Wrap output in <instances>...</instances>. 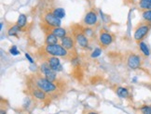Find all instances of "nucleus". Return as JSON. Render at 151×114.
Masks as SVG:
<instances>
[{
  "mask_svg": "<svg viewBox=\"0 0 151 114\" xmlns=\"http://www.w3.org/2000/svg\"><path fill=\"white\" fill-rule=\"evenodd\" d=\"M36 85L40 88L41 90H43L46 94H53L57 91V86L53 84V82H50L47 78L44 77H37L36 79Z\"/></svg>",
  "mask_w": 151,
  "mask_h": 114,
  "instance_id": "f257e3e1",
  "label": "nucleus"
},
{
  "mask_svg": "<svg viewBox=\"0 0 151 114\" xmlns=\"http://www.w3.org/2000/svg\"><path fill=\"white\" fill-rule=\"evenodd\" d=\"M151 29V23L150 22H143V23H140L136 28H135V32L134 35H133V37H134V40L136 42H141L143 41V39L147 36V35L148 33V32Z\"/></svg>",
  "mask_w": 151,
  "mask_h": 114,
  "instance_id": "f03ea898",
  "label": "nucleus"
},
{
  "mask_svg": "<svg viewBox=\"0 0 151 114\" xmlns=\"http://www.w3.org/2000/svg\"><path fill=\"white\" fill-rule=\"evenodd\" d=\"M45 51L48 55L53 56V57H62L65 58L68 55V50L65 49L62 45H46Z\"/></svg>",
  "mask_w": 151,
  "mask_h": 114,
  "instance_id": "7ed1b4c3",
  "label": "nucleus"
},
{
  "mask_svg": "<svg viewBox=\"0 0 151 114\" xmlns=\"http://www.w3.org/2000/svg\"><path fill=\"white\" fill-rule=\"evenodd\" d=\"M43 21L48 27L55 28V27H61L62 21L61 19L57 18L56 16L53 15L52 12H47L43 16Z\"/></svg>",
  "mask_w": 151,
  "mask_h": 114,
  "instance_id": "20e7f679",
  "label": "nucleus"
},
{
  "mask_svg": "<svg viewBox=\"0 0 151 114\" xmlns=\"http://www.w3.org/2000/svg\"><path fill=\"white\" fill-rule=\"evenodd\" d=\"M40 72H41V73H43V74H45V78H47L49 81L50 82L56 81V79H57L56 72L51 69L48 61L41 64V66H40Z\"/></svg>",
  "mask_w": 151,
  "mask_h": 114,
  "instance_id": "39448f33",
  "label": "nucleus"
},
{
  "mask_svg": "<svg viewBox=\"0 0 151 114\" xmlns=\"http://www.w3.org/2000/svg\"><path fill=\"white\" fill-rule=\"evenodd\" d=\"M141 62V57L134 53L130 54L129 57L127 58V65L132 70H136L138 68H140Z\"/></svg>",
  "mask_w": 151,
  "mask_h": 114,
  "instance_id": "423d86ee",
  "label": "nucleus"
},
{
  "mask_svg": "<svg viewBox=\"0 0 151 114\" xmlns=\"http://www.w3.org/2000/svg\"><path fill=\"white\" fill-rule=\"evenodd\" d=\"M74 36H75V40H76V43H77L80 47L82 48H86L88 47L89 45V38L85 35V33L81 31H77L74 33Z\"/></svg>",
  "mask_w": 151,
  "mask_h": 114,
  "instance_id": "0eeeda50",
  "label": "nucleus"
},
{
  "mask_svg": "<svg viewBox=\"0 0 151 114\" xmlns=\"http://www.w3.org/2000/svg\"><path fill=\"white\" fill-rule=\"evenodd\" d=\"M114 40V36L107 31L102 30L99 35V42L103 47H106L109 45H111Z\"/></svg>",
  "mask_w": 151,
  "mask_h": 114,
  "instance_id": "6e6552de",
  "label": "nucleus"
},
{
  "mask_svg": "<svg viewBox=\"0 0 151 114\" xmlns=\"http://www.w3.org/2000/svg\"><path fill=\"white\" fill-rule=\"evenodd\" d=\"M97 21H98V17L97 14L95 13V11L93 10H91L89 12H87L84 19H83V22L84 24L87 26H94L97 23Z\"/></svg>",
  "mask_w": 151,
  "mask_h": 114,
  "instance_id": "1a4fd4ad",
  "label": "nucleus"
},
{
  "mask_svg": "<svg viewBox=\"0 0 151 114\" xmlns=\"http://www.w3.org/2000/svg\"><path fill=\"white\" fill-rule=\"evenodd\" d=\"M48 62L50 66V68L53 71H55L56 72H59L63 71V66L61 64V61L60 59H58V57H49L48 58Z\"/></svg>",
  "mask_w": 151,
  "mask_h": 114,
  "instance_id": "9d476101",
  "label": "nucleus"
},
{
  "mask_svg": "<svg viewBox=\"0 0 151 114\" xmlns=\"http://www.w3.org/2000/svg\"><path fill=\"white\" fill-rule=\"evenodd\" d=\"M61 43H62L63 47L69 51V50L74 49L76 40L71 35H66L65 37H63V39H61Z\"/></svg>",
  "mask_w": 151,
  "mask_h": 114,
  "instance_id": "9b49d317",
  "label": "nucleus"
},
{
  "mask_svg": "<svg viewBox=\"0 0 151 114\" xmlns=\"http://www.w3.org/2000/svg\"><path fill=\"white\" fill-rule=\"evenodd\" d=\"M31 94L35 98H37L38 100H45L46 98H47V94H46L43 90L38 88L37 85H36V87L32 89Z\"/></svg>",
  "mask_w": 151,
  "mask_h": 114,
  "instance_id": "f8f14e48",
  "label": "nucleus"
},
{
  "mask_svg": "<svg viewBox=\"0 0 151 114\" xmlns=\"http://www.w3.org/2000/svg\"><path fill=\"white\" fill-rule=\"evenodd\" d=\"M58 38L53 33L49 32L46 33V38H45V43L46 45H56L58 44Z\"/></svg>",
  "mask_w": 151,
  "mask_h": 114,
  "instance_id": "ddd939ff",
  "label": "nucleus"
},
{
  "mask_svg": "<svg viewBox=\"0 0 151 114\" xmlns=\"http://www.w3.org/2000/svg\"><path fill=\"white\" fill-rule=\"evenodd\" d=\"M51 33H53L54 35L60 39H63V37H65L67 35V32L65 29H63L62 27H55V28H51Z\"/></svg>",
  "mask_w": 151,
  "mask_h": 114,
  "instance_id": "4468645a",
  "label": "nucleus"
},
{
  "mask_svg": "<svg viewBox=\"0 0 151 114\" xmlns=\"http://www.w3.org/2000/svg\"><path fill=\"white\" fill-rule=\"evenodd\" d=\"M22 31V27H20L18 24L11 26L9 29L8 30V35L9 36H15L18 37V33Z\"/></svg>",
  "mask_w": 151,
  "mask_h": 114,
  "instance_id": "2eb2a0df",
  "label": "nucleus"
},
{
  "mask_svg": "<svg viewBox=\"0 0 151 114\" xmlns=\"http://www.w3.org/2000/svg\"><path fill=\"white\" fill-rule=\"evenodd\" d=\"M116 92H117V95L120 98H127L130 95L129 90H128L126 87H121V86L118 87L117 90H116Z\"/></svg>",
  "mask_w": 151,
  "mask_h": 114,
  "instance_id": "dca6fc26",
  "label": "nucleus"
},
{
  "mask_svg": "<svg viewBox=\"0 0 151 114\" xmlns=\"http://www.w3.org/2000/svg\"><path fill=\"white\" fill-rule=\"evenodd\" d=\"M51 12L53 13L54 16H56L57 18H59L61 20L65 17V10L63 9V8H54L53 10H52Z\"/></svg>",
  "mask_w": 151,
  "mask_h": 114,
  "instance_id": "f3484780",
  "label": "nucleus"
},
{
  "mask_svg": "<svg viewBox=\"0 0 151 114\" xmlns=\"http://www.w3.org/2000/svg\"><path fill=\"white\" fill-rule=\"evenodd\" d=\"M139 8L143 10L151 9V0H140L139 1Z\"/></svg>",
  "mask_w": 151,
  "mask_h": 114,
  "instance_id": "a211bd4d",
  "label": "nucleus"
},
{
  "mask_svg": "<svg viewBox=\"0 0 151 114\" xmlns=\"http://www.w3.org/2000/svg\"><path fill=\"white\" fill-rule=\"evenodd\" d=\"M138 45H139V48H140L141 52L146 57H148L150 55V52H149V49H148V47L147 45V44L143 41H141V42L138 43Z\"/></svg>",
  "mask_w": 151,
  "mask_h": 114,
  "instance_id": "6ab92c4d",
  "label": "nucleus"
},
{
  "mask_svg": "<svg viewBox=\"0 0 151 114\" xmlns=\"http://www.w3.org/2000/svg\"><path fill=\"white\" fill-rule=\"evenodd\" d=\"M26 22H27V17H26V15L20 14L19 18H18V21H17V24H18L20 27L24 28L26 25Z\"/></svg>",
  "mask_w": 151,
  "mask_h": 114,
  "instance_id": "aec40b11",
  "label": "nucleus"
},
{
  "mask_svg": "<svg viewBox=\"0 0 151 114\" xmlns=\"http://www.w3.org/2000/svg\"><path fill=\"white\" fill-rule=\"evenodd\" d=\"M142 17L145 21H147L151 23V9L149 10H144L142 13Z\"/></svg>",
  "mask_w": 151,
  "mask_h": 114,
  "instance_id": "412c9836",
  "label": "nucleus"
},
{
  "mask_svg": "<svg viewBox=\"0 0 151 114\" xmlns=\"http://www.w3.org/2000/svg\"><path fill=\"white\" fill-rule=\"evenodd\" d=\"M82 32L85 33V35L87 36V37H91L92 35H93V33H94V32H93V30L91 29V28H82Z\"/></svg>",
  "mask_w": 151,
  "mask_h": 114,
  "instance_id": "4be33fe9",
  "label": "nucleus"
},
{
  "mask_svg": "<svg viewBox=\"0 0 151 114\" xmlns=\"http://www.w3.org/2000/svg\"><path fill=\"white\" fill-rule=\"evenodd\" d=\"M101 53H102V49L99 48V47H97V48H95V49L91 52V58H97V57H99V56L101 55Z\"/></svg>",
  "mask_w": 151,
  "mask_h": 114,
  "instance_id": "5701e85b",
  "label": "nucleus"
},
{
  "mask_svg": "<svg viewBox=\"0 0 151 114\" xmlns=\"http://www.w3.org/2000/svg\"><path fill=\"white\" fill-rule=\"evenodd\" d=\"M141 112L143 114H151V106H143L141 108Z\"/></svg>",
  "mask_w": 151,
  "mask_h": 114,
  "instance_id": "b1692460",
  "label": "nucleus"
},
{
  "mask_svg": "<svg viewBox=\"0 0 151 114\" xmlns=\"http://www.w3.org/2000/svg\"><path fill=\"white\" fill-rule=\"evenodd\" d=\"M9 53L12 56H17V55L20 54V51L18 50V48H17L16 45H12V47L9 48Z\"/></svg>",
  "mask_w": 151,
  "mask_h": 114,
  "instance_id": "393cba45",
  "label": "nucleus"
},
{
  "mask_svg": "<svg viewBox=\"0 0 151 114\" xmlns=\"http://www.w3.org/2000/svg\"><path fill=\"white\" fill-rule=\"evenodd\" d=\"M79 63H80L79 59H78V58H74V59H72V64H73V66L77 67V66L79 65Z\"/></svg>",
  "mask_w": 151,
  "mask_h": 114,
  "instance_id": "a878e982",
  "label": "nucleus"
},
{
  "mask_svg": "<svg viewBox=\"0 0 151 114\" xmlns=\"http://www.w3.org/2000/svg\"><path fill=\"white\" fill-rule=\"evenodd\" d=\"M25 58L28 59V61L30 62V63H32V64H34V60H33V59L30 57V55H29L28 53H25Z\"/></svg>",
  "mask_w": 151,
  "mask_h": 114,
  "instance_id": "bb28decb",
  "label": "nucleus"
},
{
  "mask_svg": "<svg viewBox=\"0 0 151 114\" xmlns=\"http://www.w3.org/2000/svg\"><path fill=\"white\" fill-rule=\"evenodd\" d=\"M0 114H7V111H6V110L1 109V110H0Z\"/></svg>",
  "mask_w": 151,
  "mask_h": 114,
  "instance_id": "cd10ccee",
  "label": "nucleus"
},
{
  "mask_svg": "<svg viewBox=\"0 0 151 114\" xmlns=\"http://www.w3.org/2000/svg\"><path fill=\"white\" fill-rule=\"evenodd\" d=\"M136 81H137V78H136V77H134V78L132 79V82H133V83H135Z\"/></svg>",
  "mask_w": 151,
  "mask_h": 114,
  "instance_id": "c85d7f7f",
  "label": "nucleus"
},
{
  "mask_svg": "<svg viewBox=\"0 0 151 114\" xmlns=\"http://www.w3.org/2000/svg\"><path fill=\"white\" fill-rule=\"evenodd\" d=\"M0 29H3V22H1V24H0Z\"/></svg>",
  "mask_w": 151,
  "mask_h": 114,
  "instance_id": "c756f323",
  "label": "nucleus"
},
{
  "mask_svg": "<svg viewBox=\"0 0 151 114\" xmlns=\"http://www.w3.org/2000/svg\"><path fill=\"white\" fill-rule=\"evenodd\" d=\"M88 114H98V113H96V112H89Z\"/></svg>",
  "mask_w": 151,
  "mask_h": 114,
  "instance_id": "7c9ffc66",
  "label": "nucleus"
}]
</instances>
